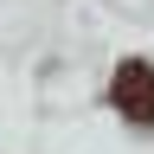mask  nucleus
I'll use <instances>...</instances> for the list:
<instances>
[{
  "mask_svg": "<svg viewBox=\"0 0 154 154\" xmlns=\"http://www.w3.org/2000/svg\"><path fill=\"white\" fill-rule=\"evenodd\" d=\"M109 103L122 109L135 128H154V64H148V58H122V64H116Z\"/></svg>",
  "mask_w": 154,
  "mask_h": 154,
  "instance_id": "f257e3e1",
  "label": "nucleus"
}]
</instances>
